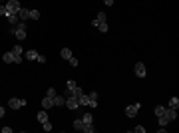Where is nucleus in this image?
I'll return each mask as SVG.
<instances>
[{"mask_svg":"<svg viewBox=\"0 0 179 133\" xmlns=\"http://www.w3.org/2000/svg\"><path fill=\"white\" fill-rule=\"evenodd\" d=\"M42 107H44V109L54 107V101H52V97H44V100H42Z\"/></svg>","mask_w":179,"mask_h":133,"instance_id":"nucleus-13","label":"nucleus"},{"mask_svg":"<svg viewBox=\"0 0 179 133\" xmlns=\"http://www.w3.org/2000/svg\"><path fill=\"white\" fill-rule=\"evenodd\" d=\"M88 105L90 107H98V93L96 91H92V93H88Z\"/></svg>","mask_w":179,"mask_h":133,"instance_id":"nucleus-9","label":"nucleus"},{"mask_svg":"<svg viewBox=\"0 0 179 133\" xmlns=\"http://www.w3.org/2000/svg\"><path fill=\"white\" fill-rule=\"evenodd\" d=\"M103 2H106V6H112L113 4V0H103Z\"/></svg>","mask_w":179,"mask_h":133,"instance_id":"nucleus-34","label":"nucleus"},{"mask_svg":"<svg viewBox=\"0 0 179 133\" xmlns=\"http://www.w3.org/2000/svg\"><path fill=\"white\" fill-rule=\"evenodd\" d=\"M88 95H84V93H82V95H78V103L80 105H88Z\"/></svg>","mask_w":179,"mask_h":133,"instance_id":"nucleus-23","label":"nucleus"},{"mask_svg":"<svg viewBox=\"0 0 179 133\" xmlns=\"http://www.w3.org/2000/svg\"><path fill=\"white\" fill-rule=\"evenodd\" d=\"M36 62H38V64H46V58L42 54H38V60H36Z\"/></svg>","mask_w":179,"mask_h":133,"instance_id":"nucleus-33","label":"nucleus"},{"mask_svg":"<svg viewBox=\"0 0 179 133\" xmlns=\"http://www.w3.org/2000/svg\"><path fill=\"white\" fill-rule=\"evenodd\" d=\"M10 52H12L14 56H22V54H24V48H22V46H14Z\"/></svg>","mask_w":179,"mask_h":133,"instance_id":"nucleus-19","label":"nucleus"},{"mask_svg":"<svg viewBox=\"0 0 179 133\" xmlns=\"http://www.w3.org/2000/svg\"><path fill=\"white\" fill-rule=\"evenodd\" d=\"M26 105V100H18V97H12L10 101H8V107L10 109H20V107H24Z\"/></svg>","mask_w":179,"mask_h":133,"instance_id":"nucleus-4","label":"nucleus"},{"mask_svg":"<svg viewBox=\"0 0 179 133\" xmlns=\"http://www.w3.org/2000/svg\"><path fill=\"white\" fill-rule=\"evenodd\" d=\"M137 111H139V103L127 105V107H125V115H127V117H135V115H137Z\"/></svg>","mask_w":179,"mask_h":133,"instance_id":"nucleus-5","label":"nucleus"},{"mask_svg":"<svg viewBox=\"0 0 179 133\" xmlns=\"http://www.w3.org/2000/svg\"><path fill=\"white\" fill-rule=\"evenodd\" d=\"M167 113V107H163V105H157L155 107V115L157 117H161V115H165Z\"/></svg>","mask_w":179,"mask_h":133,"instance_id":"nucleus-17","label":"nucleus"},{"mask_svg":"<svg viewBox=\"0 0 179 133\" xmlns=\"http://www.w3.org/2000/svg\"><path fill=\"white\" fill-rule=\"evenodd\" d=\"M68 62H70V66H78V58H74V56H72V58H70V60H68Z\"/></svg>","mask_w":179,"mask_h":133,"instance_id":"nucleus-31","label":"nucleus"},{"mask_svg":"<svg viewBox=\"0 0 179 133\" xmlns=\"http://www.w3.org/2000/svg\"><path fill=\"white\" fill-rule=\"evenodd\" d=\"M38 121H40V123L48 121V113H46V111H40V113H38Z\"/></svg>","mask_w":179,"mask_h":133,"instance_id":"nucleus-21","label":"nucleus"},{"mask_svg":"<svg viewBox=\"0 0 179 133\" xmlns=\"http://www.w3.org/2000/svg\"><path fill=\"white\" fill-rule=\"evenodd\" d=\"M64 105H66L68 109H78L80 107V103H78V97H76V95H66V103H64Z\"/></svg>","mask_w":179,"mask_h":133,"instance_id":"nucleus-2","label":"nucleus"},{"mask_svg":"<svg viewBox=\"0 0 179 133\" xmlns=\"http://www.w3.org/2000/svg\"><path fill=\"white\" fill-rule=\"evenodd\" d=\"M2 60H4L6 64H14V54H12V52H6V54L2 56Z\"/></svg>","mask_w":179,"mask_h":133,"instance_id":"nucleus-14","label":"nucleus"},{"mask_svg":"<svg viewBox=\"0 0 179 133\" xmlns=\"http://www.w3.org/2000/svg\"><path fill=\"white\" fill-rule=\"evenodd\" d=\"M4 6H6V10H8V12H12V14H18V10L22 8L18 0H8V2H6Z\"/></svg>","mask_w":179,"mask_h":133,"instance_id":"nucleus-3","label":"nucleus"},{"mask_svg":"<svg viewBox=\"0 0 179 133\" xmlns=\"http://www.w3.org/2000/svg\"><path fill=\"white\" fill-rule=\"evenodd\" d=\"M167 107H171V109H177V107H179V100H177V97H171Z\"/></svg>","mask_w":179,"mask_h":133,"instance_id":"nucleus-20","label":"nucleus"},{"mask_svg":"<svg viewBox=\"0 0 179 133\" xmlns=\"http://www.w3.org/2000/svg\"><path fill=\"white\" fill-rule=\"evenodd\" d=\"M0 2H2V0H0Z\"/></svg>","mask_w":179,"mask_h":133,"instance_id":"nucleus-36","label":"nucleus"},{"mask_svg":"<svg viewBox=\"0 0 179 133\" xmlns=\"http://www.w3.org/2000/svg\"><path fill=\"white\" fill-rule=\"evenodd\" d=\"M96 28H98L100 32H108V22H106V24H98Z\"/></svg>","mask_w":179,"mask_h":133,"instance_id":"nucleus-27","label":"nucleus"},{"mask_svg":"<svg viewBox=\"0 0 179 133\" xmlns=\"http://www.w3.org/2000/svg\"><path fill=\"white\" fill-rule=\"evenodd\" d=\"M165 117H167L169 121L177 119V109H171V107H167V113H165Z\"/></svg>","mask_w":179,"mask_h":133,"instance_id":"nucleus-12","label":"nucleus"},{"mask_svg":"<svg viewBox=\"0 0 179 133\" xmlns=\"http://www.w3.org/2000/svg\"><path fill=\"white\" fill-rule=\"evenodd\" d=\"M134 131L135 133H145V127H143V125H137V127H134Z\"/></svg>","mask_w":179,"mask_h":133,"instance_id":"nucleus-30","label":"nucleus"},{"mask_svg":"<svg viewBox=\"0 0 179 133\" xmlns=\"http://www.w3.org/2000/svg\"><path fill=\"white\" fill-rule=\"evenodd\" d=\"M6 18H8V22H10L12 26H16V24L20 22V18H18V14H12V12H8V14H6Z\"/></svg>","mask_w":179,"mask_h":133,"instance_id":"nucleus-11","label":"nucleus"},{"mask_svg":"<svg viewBox=\"0 0 179 133\" xmlns=\"http://www.w3.org/2000/svg\"><path fill=\"white\" fill-rule=\"evenodd\" d=\"M52 101H54V105H64V103H66V97H62V95H54Z\"/></svg>","mask_w":179,"mask_h":133,"instance_id":"nucleus-16","label":"nucleus"},{"mask_svg":"<svg viewBox=\"0 0 179 133\" xmlns=\"http://www.w3.org/2000/svg\"><path fill=\"white\" fill-rule=\"evenodd\" d=\"M0 14H2V16H6V14H8V10H6V6H4V4H0Z\"/></svg>","mask_w":179,"mask_h":133,"instance_id":"nucleus-32","label":"nucleus"},{"mask_svg":"<svg viewBox=\"0 0 179 133\" xmlns=\"http://www.w3.org/2000/svg\"><path fill=\"white\" fill-rule=\"evenodd\" d=\"M108 22V14H106V12H100V14H98V16H96V20H94V22H92V26H94V28H96V26H98V24H106Z\"/></svg>","mask_w":179,"mask_h":133,"instance_id":"nucleus-7","label":"nucleus"},{"mask_svg":"<svg viewBox=\"0 0 179 133\" xmlns=\"http://www.w3.org/2000/svg\"><path fill=\"white\" fill-rule=\"evenodd\" d=\"M24 60H30V62H36V60H38V52H36V50H26V52H24Z\"/></svg>","mask_w":179,"mask_h":133,"instance_id":"nucleus-8","label":"nucleus"},{"mask_svg":"<svg viewBox=\"0 0 179 133\" xmlns=\"http://www.w3.org/2000/svg\"><path fill=\"white\" fill-rule=\"evenodd\" d=\"M82 121H84V125H86V123H94V117H92V113H84V115H82Z\"/></svg>","mask_w":179,"mask_h":133,"instance_id":"nucleus-18","label":"nucleus"},{"mask_svg":"<svg viewBox=\"0 0 179 133\" xmlns=\"http://www.w3.org/2000/svg\"><path fill=\"white\" fill-rule=\"evenodd\" d=\"M18 18H20V20H28V18H30V10H28V8H20V10H18Z\"/></svg>","mask_w":179,"mask_h":133,"instance_id":"nucleus-10","label":"nucleus"},{"mask_svg":"<svg viewBox=\"0 0 179 133\" xmlns=\"http://www.w3.org/2000/svg\"><path fill=\"white\" fill-rule=\"evenodd\" d=\"M56 95V89L54 88H48V93H46V97H54Z\"/></svg>","mask_w":179,"mask_h":133,"instance_id":"nucleus-29","label":"nucleus"},{"mask_svg":"<svg viewBox=\"0 0 179 133\" xmlns=\"http://www.w3.org/2000/svg\"><path fill=\"white\" fill-rule=\"evenodd\" d=\"M60 56H62L64 60H70V58H72V50H70V48H62V52H60Z\"/></svg>","mask_w":179,"mask_h":133,"instance_id":"nucleus-15","label":"nucleus"},{"mask_svg":"<svg viewBox=\"0 0 179 133\" xmlns=\"http://www.w3.org/2000/svg\"><path fill=\"white\" fill-rule=\"evenodd\" d=\"M135 76H137V78H145L147 76V70H145V66H143L141 62L135 64Z\"/></svg>","mask_w":179,"mask_h":133,"instance_id":"nucleus-6","label":"nucleus"},{"mask_svg":"<svg viewBox=\"0 0 179 133\" xmlns=\"http://www.w3.org/2000/svg\"><path fill=\"white\" fill-rule=\"evenodd\" d=\"M157 119H159V125H161V127H165V125L169 123V119L165 117V115H161V117H157Z\"/></svg>","mask_w":179,"mask_h":133,"instance_id":"nucleus-25","label":"nucleus"},{"mask_svg":"<svg viewBox=\"0 0 179 133\" xmlns=\"http://www.w3.org/2000/svg\"><path fill=\"white\" fill-rule=\"evenodd\" d=\"M82 131H86V133H94V131H96V127H94V123H86Z\"/></svg>","mask_w":179,"mask_h":133,"instance_id":"nucleus-22","label":"nucleus"},{"mask_svg":"<svg viewBox=\"0 0 179 133\" xmlns=\"http://www.w3.org/2000/svg\"><path fill=\"white\" fill-rule=\"evenodd\" d=\"M12 34H14L18 40H24V38H26V24L20 20V22H18L14 28H12Z\"/></svg>","mask_w":179,"mask_h":133,"instance_id":"nucleus-1","label":"nucleus"},{"mask_svg":"<svg viewBox=\"0 0 179 133\" xmlns=\"http://www.w3.org/2000/svg\"><path fill=\"white\" fill-rule=\"evenodd\" d=\"M30 18H32V20H38V18H40V12L38 10H30Z\"/></svg>","mask_w":179,"mask_h":133,"instance_id":"nucleus-26","label":"nucleus"},{"mask_svg":"<svg viewBox=\"0 0 179 133\" xmlns=\"http://www.w3.org/2000/svg\"><path fill=\"white\" fill-rule=\"evenodd\" d=\"M42 129H44V131H52V123H50V121L42 123Z\"/></svg>","mask_w":179,"mask_h":133,"instance_id":"nucleus-28","label":"nucleus"},{"mask_svg":"<svg viewBox=\"0 0 179 133\" xmlns=\"http://www.w3.org/2000/svg\"><path fill=\"white\" fill-rule=\"evenodd\" d=\"M4 111H6L4 107H0V117H4Z\"/></svg>","mask_w":179,"mask_h":133,"instance_id":"nucleus-35","label":"nucleus"},{"mask_svg":"<svg viewBox=\"0 0 179 133\" xmlns=\"http://www.w3.org/2000/svg\"><path fill=\"white\" fill-rule=\"evenodd\" d=\"M74 129L82 131V129H84V121H82V119H76V121H74Z\"/></svg>","mask_w":179,"mask_h":133,"instance_id":"nucleus-24","label":"nucleus"}]
</instances>
